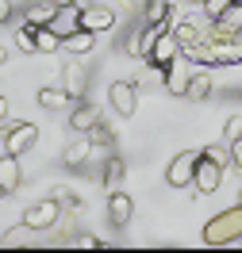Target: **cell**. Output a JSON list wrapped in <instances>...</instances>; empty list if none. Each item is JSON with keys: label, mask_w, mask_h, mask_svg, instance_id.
<instances>
[{"label": "cell", "mask_w": 242, "mask_h": 253, "mask_svg": "<svg viewBox=\"0 0 242 253\" xmlns=\"http://www.w3.org/2000/svg\"><path fill=\"white\" fill-rule=\"evenodd\" d=\"M242 242V204L219 211L204 226V246H239Z\"/></svg>", "instance_id": "6da1fadb"}, {"label": "cell", "mask_w": 242, "mask_h": 253, "mask_svg": "<svg viewBox=\"0 0 242 253\" xmlns=\"http://www.w3.org/2000/svg\"><path fill=\"white\" fill-rule=\"evenodd\" d=\"M35 142H39V126L35 123H12L8 126V134H4V154H12V158H23V154H31Z\"/></svg>", "instance_id": "7a4b0ae2"}, {"label": "cell", "mask_w": 242, "mask_h": 253, "mask_svg": "<svg viewBox=\"0 0 242 253\" xmlns=\"http://www.w3.org/2000/svg\"><path fill=\"white\" fill-rule=\"evenodd\" d=\"M219 184H223V165H215L211 158H196V169H193V188L196 196H211V192H219Z\"/></svg>", "instance_id": "3957f363"}, {"label": "cell", "mask_w": 242, "mask_h": 253, "mask_svg": "<svg viewBox=\"0 0 242 253\" xmlns=\"http://www.w3.org/2000/svg\"><path fill=\"white\" fill-rule=\"evenodd\" d=\"M58 219H62V204L58 200H39V204H31L23 211V222L35 226V230H50V226H58Z\"/></svg>", "instance_id": "277c9868"}, {"label": "cell", "mask_w": 242, "mask_h": 253, "mask_svg": "<svg viewBox=\"0 0 242 253\" xmlns=\"http://www.w3.org/2000/svg\"><path fill=\"white\" fill-rule=\"evenodd\" d=\"M239 27H242V0H231L223 12L211 19V31H208V35L215 39V42H223V39H231Z\"/></svg>", "instance_id": "5b68a950"}, {"label": "cell", "mask_w": 242, "mask_h": 253, "mask_svg": "<svg viewBox=\"0 0 242 253\" xmlns=\"http://www.w3.org/2000/svg\"><path fill=\"white\" fill-rule=\"evenodd\" d=\"M108 100H112V111H115V115L131 119V115H135V108H139V88H135L131 81H112Z\"/></svg>", "instance_id": "8992f818"}, {"label": "cell", "mask_w": 242, "mask_h": 253, "mask_svg": "<svg viewBox=\"0 0 242 253\" xmlns=\"http://www.w3.org/2000/svg\"><path fill=\"white\" fill-rule=\"evenodd\" d=\"M196 150H185V154H177V158L169 161V169H165V180L173 184V188H189L193 184V169H196Z\"/></svg>", "instance_id": "52a82bcc"}, {"label": "cell", "mask_w": 242, "mask_h": 253, "mask_svg": "<svg viewBox=\"0 0 242 253\" xmlns=\"http://www.w3.org/2000/svg\"><path fill=\"white\" fill-rule=\"evenodd\" d=\"M47 27H50L54 35H58V39H65V35H73V31L81 27V4H77V0H73V4H58Z\"/></svg>", "instance_id": "ba28073f"}, {"label": "cell", "mask_w": 242, "mask_h": 253, "mask_svg": "<svg viewBox=\"0 0 242 253\" xmlns=\"http://www.w3.org/2000/svg\"><path fill=\"white\" fill-rule=\"evenodd\" d=\"M81 27H85V31H93V35L112 31V27H115V12L108 8V4H93V8H81Z\"/></svg>", "instance_id": "9c48e42d"}, {"label": "cell", "mask_w": 242, "mask_h": 253, "mask_svg": "<svg viewBox=\"0 0 242 253\" xmlns=\"http://www.w3.org/2000/svg\"><path fill=\"white\" fill-rule=\"evenodd\" d=\"M100 119H104V111L97 104H73L69 108V130H77V134H89Z\"/></svg>", "instance_id": "30bf717a"}, {"label": "cell", "mask_w": 242, "mask_h": 253, "mask_svg": "<svg viewBox=\"0 0 242 253\" xmlns=\"http://www.w3.org/2000/svg\"><path fill=\"white\" fill-rule=\"evenodd\" d=\"M135 215V200H131L127 192H112V200H108V222H112L115 230H123Z\"/></svg>", "instance_id": "8fae6325"}, {"label": "cell", "mask_w": 242, "mask_h": 253, "mask_svg": "<svg viewBox=\"0 0 242 253\" xmlns=\"http://www.w3.org/2000/svg\"><path fill=\"white\" fill-rule=\"evenodd\" d=\"M165 88L173 96H185V88H189V58L185 54H177L173 62L165 65Z\"/></svg>", "instance_id": "7c38bea8"}, {"label": "cell", "mask_w": 242, "mask_h": 253, "mask_svg": "<svg viewBox=\"0 0 242 253\" xmlns=\"http://www.w3.org/2000/svg\"><path fill=\"white\" fill-rule=\"evenodd\" d=\"M165 31H169V19H161V23H146L143 35L131 42V54H135V58H150V50H154V42H158V35H165Z\"/></svg>", "instance_id": "4fadbf2b"}, {"label": "cell", "mask_w": 242, "mask_h": 253, "mask_svg": "<svg viewBox=\"0 0 242 253\" xmlns=\"http://www.w3.org/2000/svg\"><path fill=\"white\" fill-rule=\"evenodd\" d=\"M39 242V230L27 226V222H16V226H8L4 234H0V246L4 250H16V246H35Z\"/></svg>", "instance_id": "5bb4252c"}, {"label": "cell", "mask_w": 242, "mask_h": 253, "mask_svg": "<svg viewBox=\"0 0 242 253\" xmlns=\"http://www.w3.org/2000/svg\"><path fill=\"white\" fill-rule=\"evenodd\" d=\"M19 180H23L19 158H12V154H0V188H4V196H8V192H16Z\"/></svg>", "instance_id": "9a60e30c"}, {"label": "cell", "mask_w": 242, "mask_h": 253, "mask_svg": "<svg viewBox=\"0 0 242 253\" xmlns=\"http://www.w3.org/2000/svg\"><path fill=\"white\" fill-rule=\"evenodd\" d=\"M181 54V42L173 39V35L165 31V35H158V42H154V50H150V58L146 62H154V65H169L173 58Z\"/></svg>", "instance_id": "2e32d148"}, {"label": "cell", "mask_w": 242, "mask_h": 253, "mask_svg": "<svg viewBox=\"0 0 242 253\" xmlns=\"http://www.w3.org/2000/svg\"><path fill=\"white\" fill-rule=\"evenodd\" d=\"M62 81H65L62 88L73 96V100H81L85 88H89V73H85V65H81V62H69V65H65V77Z\"/></svg>", "instance_id": "e0dca14e"}, {"label": "cell", "mask_w": 242, "mask_h": 253, "mask_svg": "<svg viewBox=\"0 0 242 253\" xmlns=\"http://www.w3.org/2000/svg\"><path fill=\"white\" fill-rule=\"evenodd\" d=\"M73 104H77V100L65 92V88H50V84H47V88H39V108H47V111H69Z\"/></svg>", "instance_id": "ac0fdd59"}, {"label": "cell", "mask_w": 242, "mask_h": 253, "mask_svg": "<svg viewBox=\"0 0 242 253\" xmlns=\"http://www.w3.org/2000/svg\"><path fill=\"white\" fill-rule=\"evenodd\" d=\"M93 46H97V35H93V31H85V27H77L73 35H65V39H62V50H65V54H73V58L89 54Z\"/></svg>", "instance_id": "d6986e66"}, {"label": "cell", "mask_w": 242, "mask_h": 253, "mask_svg": "<svg viewBox=\"0 0 242 253\" xmlns=\"http://www.w3.org/2000/svg\"><path fill=\"white\" fill-rule=\"evenodd\" d=\"M185 96H189V100H208V96H211V73H208V69L189 73V88H185Z\"/></svg>", "instance_id": "ffe728a7"}, {"label": "cell", "mask_w": 242, "mask_h": 253, "mask_svg": "<svg viewBox=\"0 0 242 253\" xmlns=\"http://www.w3.org/2000/svg\"><path fill=\"white\" fill-rule=\"evenodd\" d=\"M135 88H158V84H165V65H154V62H146L143 69H139V77L131 81Z\"/></svg>", "instance_id": "44dd1931"}, {"label": "cell", "mask_w": 242, "mask_h": 253, "mask_svg": "<svg viewBox=\"0 0 242 253\" xmlns=\"http://www.w3.org/2000/svg\"><path fill=\"white\" fill-rule=\"evenodd\" d=\"M54 0H39V4H31L27 8V27H47L50 23V16H54Z\"/></svg>", "instance_id": "7402d4cb"}, {"label": "cell", "mask_w": 242, "mask_h": 253, "mask_svg": "<svg viewBox=\"0 0 242 253\" xmlns=\"http://www.w3.org/2000/svg\"><path fill=\"white\" fill-rule=\"evenodd\" d=\"M169 35H173V39L181 42V50H185V46H193L196 39H200V27H196L193 19H177V23L169 27Z\"/></svg>", "instance_id": "603a6c76"}, {"label": "cell", "mask_w": 242, "mask_h": 253, "mask_svg": "<svg viewBox=\"0 0 242 253\" xmlns=\"http://www.w3.org/2000/svg\"><path fill=\"white\" fill-rule=\"evenodd\" d=\"M89 154H93V142H89V134H85V138H77L73 146H65V165H73V169H77V165L89 161Z\"/></svg>", "instance_id": "cb8c5ba5"}, {"label": "cell", "mask_w": 242, "mask_h": 253, "mask_svg": "<svg viewBox=\"0 0 242 253\" xmlns=\"http://www.w3.org/2000/svg\"><path fill=\"white\" fill-rule=\"evenodd\" d=\"M35 46H39V54H54V50H62V39L50 27H35Z\"/></svg>", "instance_id": "d4e9b609"}, {"label": "cell", "mask_w": 242, "mask_h": 253, "mask_svg": "<svg viewBox=\"0 0 242 253\" xmlns=\"http://www.w3.org/2000/svg\"><path fill=\"white\" fill-rule=\"evenodd\" d=\"M123 169H127V165H123V158H108L104 161V176H100V180H104V184H108V188H115V184H119V180H123Z\"/></svg>", "instance_id": "484cf974"}, {"label": "cell", "mask_w": 242, "mask_h": 253, "mask_svg": "<svg viewBox=\"0 0 242 253\" xmlns=\"http://www.w3.org/2000/svg\"><path fill=\"white\" fill-rule=\"evenodd\" d=\"M146 23H161V19H169V0H146Z\"/></svg>", "instance_id": "4316f807"}, {"label": "cell", "mask_w": 242, "mask_h": 253, "mask_svg": "<svg viewBox=\"0 0 242 253\" xmlns=\"http://www.w3.org/2000/svg\"><path fill=\"white\" fill-rule=\"evenodd\" d=\"M89 142H93V146H112V142H115V130L104 123V119H100V123L89 130Z\"/></svg>", "instance_id": "83f0119b"}, {"label": "cell", "mask_w": 242, "mask_h": 253, "mask_svg": "<svg viewBox=\"0 0 242 253\" xmlns=\"http://www.w3.org/2000/svg\"><path fill=\"white\" fill-rule=\"evenodd\" d=\"M50 200H58V204L69 207V211H77V207H81V196H77L73 188H65V184H58V188L50 192Z\"/></svg>", "instance_id": "f1b7e54d"}, {"label": "cell", "mask_w": 242, "mask_h": 253, "mask_svg": "<svg viewBox=\"0 0 242 253\" xmlns=\"http://www.w3.org/2000/svg\"><path fill=\"white\" fill-rule=\"evenodd\" d=\"M200 154H204V158H211V161H215V165H223V169H227V165H231V150H227L223 142H219V146H204Z\"/></svg>", "instance_id": "f546056e"}, {"label": "cell", "mask_w": 242, "mask_h": 253, "mask_svg": "<svg viewBox=\"0 0 242 253\" xmlns=\"http://www.w3.org/2000/svg\"><path fill=\"white\" fill-rule=\"evenodd\" d=\"M239 138H242V115H231L223 123V142L231 146V142H239Z\"/></svg>", "instance_id": "4dcf8cb0"}, {"label": "cell", "mask_w": 242, "mask_h": 253, "mask_svg": "<svg viewBox=\"0 0 242 253\" xmlns=\"http://www.w3.org/2000/svg\"><path fill=\"white\" fill-rule=\"evenodd\" d=\"M16 46L23 50V54H39V46H35V27H19V35H16Z\"/></svg>", "instance_id": "1f68e13d"}, {"label": "cell", "mask_w": 242, "mask_h": 253, "mask_svg": "<svg viewBox=\"0 0 242 253\" xmlns=\"http://www.w3.org/2000/svg\"><path fill=\"white\" fill-rule=\"evenodd\" d=\"M69 246H77V250H97V246H104L97 234H77V238H69Z\"/></svg>", "instance_id": "d6a6232c"}, {"label": "cell", "mask_w": 242, "mask_h": 253, "mask_svg": "<svg viewBox=\"0 0 242 253\" xmlns=\"http://www.w3.org/2000/svg\"><path fill=\"white\" fill-rule=\"evenodd\" d=\"M231 165L242 173V138H239V142H231Z\"/></svg>", "instance_id": "836d02e7"}, {"label": "cell", "mask_w": 242, "mask_h": 253, "mask_svg": "<svg viewBox=\"0 0 242 253\" xmlns=\"http://www.w3.org/2000/svg\"><path fill=\"white\" fill-rule=\"evenodd\" d=\"M227 4H231V0H204V8H208V16H211V19L219 16V12H223Z\"/></svg>", "instance_id": "e575fe53"}, {"label": "cell", "mask_w": 242, "mask_h": 253, "mask_svg": "<svg viewBox=\"0 0 242 253\" xmlns=\"http://www.w3.org/2000/svg\"><path fill=\"white\" fill-rule=\"evenodd\" d=\"M12 19V0H0V23H8Z\"/></svg>", "instance_id": "d590c367"}, {"label": "cell", "mask_w": 242, "mask_h": 253, "mask_svg": "<svg viewBox=\"0 0 242 253\" xmlns=\"http://www.w3.org/2000/svg\"><path fill=\"white\" fill-rule=\"evenodd\" d=\"M0 119H8V100L0 96Z\"/></svg>", "instance_id": "8d00e7d4"}, {"label": "cell", "mask_w": 242, "mask_h": 253, "mask_svg": "<svg viewBox=\"0 0 242 253\" xmlns=\"http://www.w3.org/2000/svg\"><path fill=\"white\" fill-rule=\"evenodd\" d=\"M231 42H235V46H242V27H239L235 35H231Z\"/></svg>", "instance_id": "74e56055"}, {"label": "cell", "mask_w": 242, "mask_h": 253, "mask_svg": "<svg viewBox=\"0 0 242 253\" xmlns=\"http://www.w3.org/2000/svg\"><path fill=\"white\" fill-rule=\"evenodd\" d=\"M8 62V50H4V42H0V65Z\"/></svg>", "instance_id": "f35d334b"}, {"label": "cell", "mask_w": 242, "mask_h": 253, "mask_svg": "<svg viewBox=\"0 0 242 253\" xmlns=\"http://www.w3.org/2000/svg\"><path fill=\"white\" fill-rule=\"evenodd\" d=\"M54 4H73V0H54Z\"/></svg>", "instance_id": "ab89813d"}, {"label": "cell", "mask_w": 242, "mask_h": 253, "mask_svg": "<svg viewBox=\"0 0 242 253\" xmlns=\"http://www.w3.org/2000/svg\"><path fill=\"white\" fill-rule=\"evenodd\" d=\"M189 4H204V0H189Z\"/></svg>", "instance_id": "60d3db41"}, {"label": "cell", "mask_w": 242, "mask_h": 253, "mask_svg": "<svg viewBox=\"0 0 242 253\" xmlns=\"http://www.w3.org/2000/svg\"><path fill=\"white\" fill-rule=\"evenodd\" d=\"M0 154H4V142H0Z\"/></svg>", "instance_id": "b9f144b4"}, {"label": "cell", "mask_w": 242, "mask_h": 253, "mask_svg": "<svg viewBox=\"0 0 242 253\" xmlns=\"http://www.w3.org/2000/svg\"><path fill=\"white\" fill-rule=\"evenodd\" d=\"M239 204H242V192H239Z\"/></svg>", "instance_id": "7bdbcfd3"}, {"label": "cell", "mask_w": 242, "mask_h": 253, "mask_svg": "<svg viewBox=\"0 0 242 253\" xmlns=\"http://www.w3.org/2000/svg\"><path fill=\"white\" fill-rule=\"evenodd\" d=\"M0 196H4V188H0Z\"/></svg>", "instance_id": "ee69618b"}, {"label": "cell", "mask_w": 242, "mask_h": 253, "mask_svg": "<svg viewBox=\"0 0 242 253\" xmlns=\"http://www.w3.org/2000/svg\"><path fill=\"white\" fill-rule=\"evenodd\" d=\"M239 246H242V242H239Z\"/></svg>", "instance_id": "f6af8a7d"}]
</instances>
